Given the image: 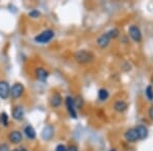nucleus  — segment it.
Returning <instances> with one entry per match:
<instances>
[{"mask_svg": "<svg viewBox=\"0 0 153 151\" xmlns=\"http://www.w3.org/2000/svg\"><path fill=\"white\" fill-rule=\"evenodd\" d=\"M95 55L90 50H79L75 53V60L80 64H87L94 60Z\"/></svg>", "mask_w": 153, "mask_h": 151, "instance_id": "1", "label": "nucleus"}, {"mask_svg": "<svg viewBox=\"0 0 153 151\" xmlns=\"http://www.w3.org/2000/svg\"><path fill=\"white\" fill-rule=\"evenodd\" d=\"M54 37V32L52 30H45L42 33H40L39 35H37L35 37V42L40 44H45L50 42Z\"/></svg>", "mask_w": 153, "mask_h": 151, "instance_id": "2", "label": "nucleus"}, {"mask_svg": "<svg viewBox=\"0 0 153 151\" xmlns=\"http://www.w3.org/2000/svg\"><path fill=\"white\" fill-rule=\"evenodd\" d=\"M25 93V86L21 83H14L11 86V90H10V97L13 100L19 99Z\"/></svg>", "mask_w": 153, "mask_h": 151, "instance_id": "3", "label": "nucleus"}, {"mask_svg": "<svg viewBox=\"0 0 153 151\" xmlns=\"http://www.w3.org/2000/svg\"><path fill=\"white\" fill-rule=\"evenodd\" d=\"M11 87L7 81H0V99L6 100L10 97Z\"/></svg>", "mask_w": 153, "mask_h": 151, "instance_id": "4", "label": "nucleus"}, {"mask_svg": "<svg viewBox=\"0 0 153 151\" xmlns=\"http://www.w3.org/2000/svg\"><path fill=\"white\" fill-rule=\"evenodd\" d=\"M65 105H66V108H68V111L70 113L71 118H78V115H76V101L75 99L71 96H68L65 98Z\"/></svg>", "mask_w": 153, "mask_h": 151, "instance_id": "5", "label": "nucleus"}, {"mask_svg": "<svg viewBox=\"0 0 153 151\" xmlns=\"http://www.w3.org/2000/svg\"><path fill=\"white\" fill-rule=\"evenodd\" d=\"M11 116L14 121H18L21 122L23 121L24 116H25V109L22 105H16L12 107L11 109Z\"/></svg>", "mask_w": 153, "mask_h": 151, "instance_id": "6", "label": "nucleus"}, {"mask_svg": "<svg viewBox=\"0 0 153 151\" xmlns=\"http://www.w3.org/2000/svg\"><path fill=\"white\" fill-rule=\"evenodd\" d=\"M7 138H8V141L11 143V144L18 145L23 141V134L18 130H13L8 134Z\"/></svg>", "mask_w": 153, "mask_h": 151, "instance_id": "7", "label": "nucleus"}, {"mask_svg": "<svg viewBox=\"0 0 153 151\" xmlns=\"http://www.w3.org/2000/svg\"><path fill=\"white\" fill-rule=\"evenodd\" d=\"M129 34L131 38L133 39L135 42H140L142 40V34L140 29L137 26H131L129 29Z\"/></svg>", "mask_w": 153, "mask_h": 151, "instance_id": "8", "label": "nucleus"}, {"mask_svg": "<svg viewBox=\"0 0 153 151\" xmlns=\"http://www.w3.org/2000/svg\"><path fill=\"white\" fill-rule=\"evenodd\" d=\"M110 40H111V38H110L108 33L106 32V33L102 34V35L97 39V44L100 48H105V47H107L108 44L110 43Z\"/></svg>", "mask_w": 153, "mask_h": 151, "instance_id": "9", "label": "nucleus"}, {"mask_svg": "<svg viewBox=\"0 0 153 151\" xmlns=\"http://www.w3.org/2000/svg\"><path fill=\"white\" fill-rule=\"evenodd\" d=\"M41 136H42V138L46 141L52 139L54 136V129L52 126H46V127L43 129V131H42Z\"/></svg>", "mask_w": 153, "mask_h": 151, "instance_id": "10", "label": "nucleus"}, {"mask_svg": "<svg viewBox=\"0 0 153 151\" xmlns=\"http://www.w3.org/2000/svg\"><path fill=\"white\" fill-rule=\"evenodd\" d=\"M35 75H36V78H37V80H38V81L45 82L48 79L49 73L45 70V68H36V71H35Z\"/></svg>", "mask_w": 153, "mask_h": 151, "instance_id": "11", "label": "nucleus"}, {"mask_svg": "<svg viewBox=\"0 0 153 151\" xmlns=\"http://www.w3.org/2000/svg\"><path fill=\"white\" fill-rule=\"evenodd\" d=\"M125 138L128 142H136L137 140H139V136L136 131V129H130L125 133Z\"/></svg>", "mask_w": 153, "mask_h": 151, "instance_id": "12", "label": "nucleus"}, {"mask_svg": "<svg viewBox=\"0 0 153 151\" xmlns=\"http://www.w3.org/2000/svg\"><path fill=\"white\" fill-rule=\"evenodd\" d=\"M61 103H62V97H61L60 94L58 92L53 93V95L51 96V98H50L51 106H52L53 108H57L61 105Z\"/></svg>", "mask_w": 153, "mask_h": 151, "instance_id": "13", "label": "nucleus"}, {"mask_svg": "<svg viewBox=\"0 0 153 151\" xmlns=\"http://www.w3.org/2000/svg\"><path fill=\"white\" fill-rule=\"evenodd\" d=\"M24 134L30 140H34V139H36V137H37V133H36L35 129L32 127L31 125H28L24 128Z\"/></svg>", "mask_w": 153, "mask_h": 151, "instance_id": "14", "label": "nucleus"}, {"mask_svg": "<svg viewBox=\"0 0 153 151\" xmlns=\"http://www.w3.org/2000/svg\"><path fill=\"white\" fill-rule=\"evenodd\" d=\"M136 131H137L138 133V136H139V139H146L147 136H148V129L145 127V126H138V127H136Z\"/></svg>", "mask_w": 153, "mask_h": 151, "instance_id": "15", "label": "nucleus"}, {"mask_svg": "<svg viewBox=\"0 0 153 151\" xmlns=\"http://www.w3.org/2000/svg\"><path fill=\"white\" fill-rule=\"evenodd\" d=\"M113 108H114V110L117 111V112H124V111H126L128 109V104L125 102V101L118 100L114 103Z\"/></svg>", "mask_w": 153, "mask_h": 151, "instance_id": "16", "label": "nucleus"}, {"mask_svg": "<svg viewBox=\"0 0 153 151\" xmlns=\"http://www.w3.org/2000/svg\"><path fill=\"white\" fill-rule=\"evenodd\" d=\"M0 118H1V123L3 125V127H8L9 126V118H8V115L3 111V112L0 113Z\"/></svg>", "mask_w": 153, "mask_h": 151, "instance_id": "17", "label": "nucleus"}, {"mask_svg": "<svg viewBox=\"0 0 153 151\" xmlns=\"http://www.w3.org/2000/svg\"><path fill=\"white\" fill-rule=\"evenodd\" d=\"M108 97H109V93L106 89H100L99 92H98V98L100 99L101 101L106 100Z\"/></svg>", "mask_w": 153, "mask_h": 151, "instance_id": "18", "label": "nucleus"}, {"mask_svg": "<svg viewBox=\"0 0 153 151\" xmlns=\"http://www.w3.org/2000/svg\"><path fill=\"white\" fill-rule=\"evenodd\" d=\"M107 33L111 39H115L120 36V31H118L117 29H112V30H110V31H108Z\"/></svg>", "mask_w": 153, "mask_h": 151, "instance_id": "19", "label": "nucleus"}, {"mask_svg": "<svg viewBox=\"0 0 153 151\" xmlns=\"http://www.w3.org/2000/svg\"><path fill=\"white\" fill-rule=\"evenodd\" d=\"M145 94H146L147 98L149 100H153V88L151 86H148L146 88V91H145Z\"/></svg>", "mask_w": 153, "mask_h": 151, "instance_id": "20", "label": "nucleus"}, {"mask_svg": "<svg viewBox=\"0 0 153 151\" xmlns=\"http://www.w3.org/2000/svg\"><path fill=\"white\" fill-rule=\"evenodd\" d=\"M40 16H41L40 11L37 10V9H33V10H31L29 12V16H30V18H32V19H38Z\"/></svg>", "mask_w": 153, "mask_h": 151, "instance_id": "21", "label": "nucleus"}, {"mask_svg": "<svg viewBox=\"0 0 153 151\" xmlns=\"http://www.w3.org/2000/svg\"><path fill=\"white\" fill-rule=\"evenodd\" d=\"M0 151H10L8 144L7 143H1L0 144Z\"/></svg>", "mask_w": 153, "mask_h": 151, "instance_id": "22", "label": "nucleus"}, {"mask_svg": "<svg viewBox=\"0 0 153 151\" xmlns=\"http://www.w3.org/2000/svg\"><path fill=\"white\" fill-rule=\"evenodd\" d=\"M55 151H66V147L63 144H58L56 146Z\"/></svg>", "mask_w": 153, "mask_h": 151, "instance_id": "23", "label": "nucleus"}, {"mask_svg": "<svg viewBox=\"0 0 153 151\" xmlns=\"http://www.w3.org/2000/svg\"><path fill=\"white\" fill-rule=\"evenodd\" d=\"M66 151H78V147L76 145H70L66 147Z\"/></svg>", "mask_w": 153, "mask_h": 151, "instance_id": "24", "label": "nucleus"}, {"mask_svg": "<svg viewBox=\"0 0 153 151\" xmlns=\"http://www.w3.org/2000/svg\"><path fill=\"white\" fill-rule=\"evenodd\" d=\"M149 115H150V118L153 120V105L150 107V109H149Z\"/></svg>", "mask_w": 153, "mask_h": 151, "instance_id": "25", "label": "nucleus"}, {"mask_svg": "<svg viewBox=\"0 0 153 151\" xmlns=\"http://www.w3.org/2000/svg\"><path fill=\"white\" fill-rule=\"evenodd\" d=\"M19 149H21V151H28V150H27L25 147H21V148H19Z\"/></svg>", "mask_w": 153, "mask_h": 151, "instance_id": "26", "label": "nucleus"}, {"mask_svg": "<svg viewBox=\"0 0 153 151\" xmlns=\"http://www.w3.org/2000/svg\"><path fill=\"white\" fill-rule=\"evenodd\" d=\"M11 151H21V149H19V148H16V149H13V150H11Z\"/></svg>", "mask_w": 153, "mask_h": 151, "instance_id": "27", "label": "nucleus"}, {"mask_svg": "<svg viewBox=\"0 0 153 151\" xmlns=\"http://www.w3.org/2000/svg\"><path fill=\"white\" fill-rule=\"evenodd\" d=\"M109 151H117V150H114V149H111V150H109Z\"/></svg>", "mask_w": 153, "mask_h": 151, "instance_id": "28", "label": "nucleus"}, {"mask_svg": "<svg viewBox=\"0 0 153 151\" xmlns=\"http://www.w3.org/2000/svg\"><path fill=\"white\" fill-rule=\"evenodd\" d=\"M0 125H1V118H0Z\"/></svg>", "mask_w": 153, "mask_h": 151, "instance_id": "29", "label": "nucleus"}]
</instances>
